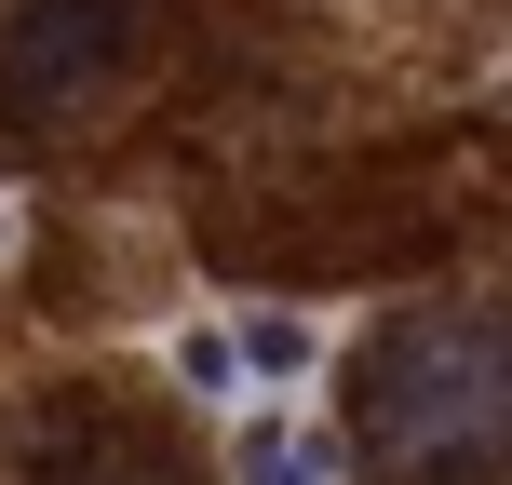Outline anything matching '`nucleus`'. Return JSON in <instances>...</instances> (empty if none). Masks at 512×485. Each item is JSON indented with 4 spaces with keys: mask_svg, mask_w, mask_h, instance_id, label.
<instances>
[{
    "mask_svg": "<svg viewBox=\"0 0 512 485\" xmlns=\"http://www.w3.org/2000/svg\"><path fill=\"white\" fill-rule=\"evenodd\" d=\"M230 364H243V391H297L310 364H324V324H310V310H243Z\"/></svg>",
    "mask_w": 512,
    "mask_h": 485,
    "instance_id": "3",
    "label": "nucleus"
},
{
    "mask_svg": "<svg viewBox=\"0 0 512 485\" xmlns=\"http://www.w3.org/2000/svg\"><path fill=\"white\" fill-rule=\"evenodd\" d=\"M230 485H337V445L297 432V418H256L243 459H230Z\"/></svg>",
    "mask_w": 512,
    "mask_h": 485,
    "instance_id": "4",
    "label": "nucleus"
},
{
    "mask_svg": "<svg viewBox=\"0 0 512 485\" xmlns=\"http://www.w3.org/2000/svg\"><path fill=\"white\" fill-rule=\"evenodd\" d=\"M162 364H176V391H189V405H230V391H243L230 324H176V337H162Z\"/></svg>",
    "mask_w": 512,
    "mask_h": 485,
    "instance_id": "6",
    "label": "nucleus"
},
{
    "mask_svg": "<svg viewBox=\"0 0 512 485\" xmlns=\"http://www.w3.org/2000/svg\"><path fill=\"white\" fill-rule=\"evenodd\" d=\"M122 81V0H14L0 27V108L14 122H68Z\"/></svg>",
    "mask_w": 512,
    "mask_h": 485,
    "instance_id": "2",
    "label": "nucleus"
},
{
    "mask_svg": "<svg viewBox=\"0 0 512 485\" xmlns=\"http://www.w3.org/2000/svg\"><path fill=\"white\" fill-rule=\"evenodd\" d=\"M41 485H176V472H162L149 432H81V445H54V459H41Z\"/></svg>",
    "mask_w": 512,
    "mask_h": 485,
    "instance_id": "5",
    "label": "nucleus"
},
{
    "mask_svg": "<svg viewBox=\"0 0 512 485\" xmlns=\"http://www.w3.org/2000/svg\"><path fill=\"white\" fill-rule=\"evenodd\" d=\"M499 324L486 310H418L378 337V378H364V432L432 485H486L499 472Z\"/></svg>",
    "mask_w": 512,
    "mask_h": 485,
    "instance_id": "1",
    "label": "nucleus"
}]
</instances>
